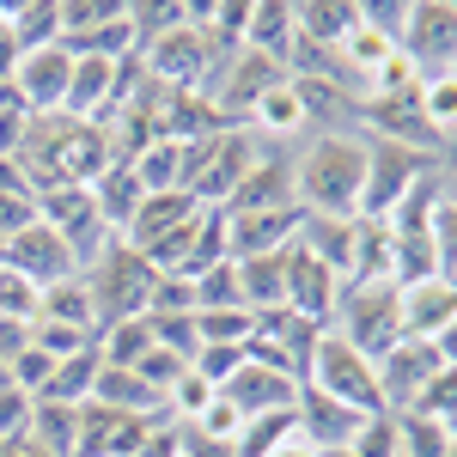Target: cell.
Segmentation results:
<instances>
[{
  "label": "cell",
  "mask_w": 457,
  "mask_h": 457,
  "mask_svg": "<svg viewBox=\"0 0 457 457\" xmlns=\"http://www.w3.org/2000/svg\"><path fill=\"white\" fill-rule=\"evenodd\" d=\"M116 110V62H92V55H73V86H68V104L62 116L73 122H98Z\"/></svg>",
  "instance_id": "44dd1931"
},
{
  "label": "cell",
  "mask_w": 457,
  "mask_h": 457,
  "mask_svg": "<svg viewBox=\"0 0 457 457\" xmlns=\"http://www.w3.org/2000/svg\"><path fill=\"white\" fill-rule=\"evenodd\" d=\"M37 226V195H0V245Z\"/></svg>",
  "instance_id": "bcb514c9"
},
{
  "label": "cell",
  "mask_w": 457,
  "mask_h": 457,
  "mask_svg": "<svg viewBox=\"0 0 457 457\" xmlns=\"http://www.w3.org/2000/svg\"><path fill=\"white\" fill-rule=\"evenodd\" d=\"M135 457H177V421H165V427H159V433H153V439H146Z\"/></svg>",
  "instance_id": "681fc988"
},
{
  "label": "cell",
  "mask_w": 457,
  "mask_h": 457,
  "mask_svg": "<svg viewBox=\"0 0 457 457\" xmlns=\"http://www.w3.org/2000/svg\"><path fill=\"white\" fill-rule=\"evenodd\" d=\"M348 348H360L366 360H385L396 342H403V317H396V287H342V305H336V323H329Z\"/></svg>",
  "instance_id": "5b68a950"
},
{
  "label": "cell",
  "mask_w": 457,
  "mask_h": 457,
  "mask_svg": "<svg viewBox=\"0 0 457 457\" xmlns=\"http://www.w3.org/2000/svg\"><path fill=\"white\" fill-rule=\"evenodd\" d=\"M92 403L98 409H116V415H165V396L146 385L135 366H104L98 385H92ZM171 421V415H165Z\"/></svg>",
  "instance_id": "603a6c76"
},
{
  "label": "cell",
  "mask_w": 457,
  "mask_h": 457,
  "mask_svg": "<svg viewBox=\"0 0 457 457\" xmlns=\"http://www.w3.org/2000/svg\"><path fill=\"white\" fill-rule=\"evenodd\" d=\"M146 317H195V281L189 275H159L153 299H146Z\"/></svg>",
  "instance_id": "f35d334b"
},
{
  "label": "cell",
  "mask_w": 457,
  "mask_h": 457,
  "mask_svg": "<svg viewBox=\"0 0 457 457\" xmlns=\"http://www.w3.org/2000/svg\"><path fill=\"white\" fill-rule=\"evenodd\" d=\"M269 457H323V452H317V445L305 439V433H293V439H287V445H275Z\"/></svg>",
  "instance_id": "f907efd6"
},
{
  "label": "cell",
  "mask_w": 457,
  "mask_h": 457,
  "mask_svg": "<svg viewBox=\"0 0 457 457\" xmlns=\"http://www.w3.org/2000/svg\"><path fill=\"white\" fill-rule=\"evenodd\" d=\"M226 305H245L238 299V269L232 262H220L208 275H195V312H226ZM250 312V305H245Z\"/></svg>",
  "instance_id": "ab89813d"
},
{
  "label": "cell",
  "mask_w": 457,
  "mask_h": 457,
  "mask_svg": "<svg viewBox=\"0 0 457 457\" xmlns=\"http://www.w3.org/2000/svg\"><path fill=\"white\" fill-rule=\"evenodd\" d=\"M0 37H6V0H0Z\"/></svg>",
  "instance_id": "9f6ffc18"
},
{
  "label": "cell",
  "mask_w": 457,
  "mask_h": 457,
  "mask_svg": "<svg viewBox=\"0 0 457 457\" xmlns=\"http://www.w3.org/2000/svg\"><path fill=\"white\" fill-rule=\"evenodd\" d=\"M305 226V208H275V213H226V245H232V262L238 256H275L299 238Z\"/></svg>",
  "instance_id": "2e32d148"
},
{
  "label": "cell",
  "mask_w": 457,
  "mask_h": 457,
  "mask_svg": "<svg viewBox=\"0 0 457 457\" xmlns=\"http://www.w3.org/2000/svg\"><path fill=\"white\" fill-rule=\"evenodd\" d=\"M287 68H275V62H262V55H250V49H232L226 55V86L213 92V110H220V122L226 129H238L250 116V104L269 92V86H281Z\"/></svg>",
  "instance_id": "9a60e30c"
},
{
  "label": "cell",
  "mask_w": 457,
  "mask_h": 457,
  "mask_svg": "<svg viewBox=\"0 0 457 457\" xmlns=\"http://www.w3.org/2000/svg\"><path fill=\"white\" fill-rule=\"evenodd\" d=\"M396 55L409 62V73H415V79L457 73V6H452V0H415V6L403 12Z\"/></svg>",
  "instance_id": "8992f818"
},
{
  "label": "cell",
  "mask_w": 457,
  "mask_h": 457,
  "mask_svg": "<svg viewBox=\"0 0 457 457\" xmlns=\"http://www.w3.org/2000/svg\"><path fill=\"white\" fill-rule=\"evenodd\" d=\"M189 427H202L208 439H226V445H232V439H238V427H245V415H238V409H232L220 390H213V403H208V409H202V415H195Z\"/></svg>",
  "instance_id": "ee69618b"
},
{
  "label": "cell",
  "mask_w": 457,
  "mask_h": 457,
  "mask_svg": "<svg viewBox=\"0 0 457 457\" xmlns=\"http://www.w3.org/2000/svg\"><path fill=\"white\" fill-rule=\"evenodd\" d=\"M245 129H250V135H275V141H287V135H305V129H312V116H305V104H299L293 79L269 86V92H262V98L250 104Z\"/></svg>",
  "instance_id": "4316f807"
},
{
  "label": "cell",
  "mask_w": 457,
  "mask_h": 457,
  "mask_svg": "<svg viewBox=\"0 0 457 457\" xmlns=\"http://www.w3.org/2000/svg\"><path fill=\"white\" fill-rule=\"evenodd\" d=\"M353 457H403V427H396V415H366L360 421V433L348 439Z\"/></svg>",
  "instance_id": "d590c367"
},
{
  "label": "cell",
  "mask_w": 457,
  "mask_h": 457,
  "mask_svg": "<svg viewBox=\"0 0 457 457\" xmlns=\"http://www.w3.org/2000/svg\"><path fill=\"white\" fill-rule=\"evenodd\" d=\"M427 171H433V153L372 135V141H366V189H360V213H353V220H390L396 202H403Z\"/></svg>",
  "instance_id": "277c9868"
},
{
  "label": "cell",
  "mask_w": 457,
  "mask_h": 457,
  "mask_svg": "<svg viewBox=\"0 0 457 457\" xmlns=\"http://www.w3.org/2000/svg\"><path fill=\"white\" fill-rule=\"evenodd\" d=\"M409 415H427V421H452V415H457V372H439V378L421 390V403H415Z\"/></svg>",
  "instance_id": "7bdbcfd3"
},
{
  "label": "cell",
  "mask_w": 457,
  "mask_h": 457,
  "mask_svg": "<svg viewBox=\"0 0 457 457\" xmlns=\"http://www.w3.org/2000/svg\"><path fill=\"white\" fill-rule=\"evenodd\" d=\"M305 385L323 390V396H336V403H348V409H360V415H385L378 366H372L360 348H348L336 329L317 336V353H312V366H305Z\"/></svg>",
  "instance_id": "3957f363"
},
{
  "label": "cell",
  "mask_w": 457,
  "mask_h": 457,
  "mask_svg": "<svg viewBox=\"0 0 457 457\" xmlns=\"http://www.w3.org/2000/svg\"><path fill=\"white\" fill-rule=\"evenodd\" d=\"M135 372H141V378L159 390V396H171V385L183 378V372H189V360H183V353H171V348H153L141 366H135Z\"/></svg>",
  "instance_id": "b9f144b4"
},
{
  "label": "cell",
  "mask_w": 457,
  "mask_h": 457,
  "mask_svg": "<svg viewBox=\"0 0 457 457\" xmlns=\"http://www.w3.org/2000/svg\"><path fill=\"white\" fill-rule=\"evenodd\" d=\"M12 86H19L25 116H62L68 86H73V55L62 49V43H49V49H37V55H25V62H19Z\"/></svg>",
  "instance_id": "5bb4252c"
},
{
  "label": "cell",
  "mask_w": 457,
  "mask_h": 457,
  "mask_svg": "<svg viewBox=\"0 0 457 457\" xmlns=\"http://www.w3.org/2000/svg\"><path fill=\"white\" fill-rule=\"evenodd\" d=\"M25 348H31V323H25V317H0V360L12 366Z\"/></svg>",
  "instance_id": "7dc6e473"
},
{
  "label": "cell",
  "mask_w": 457,
  "mask_h": 457,
  "mask_svg": "<svg viewBox=\"0 0 457 457\" xmlns=\"http://www.w3.org/2000/svg\"><path fill=\"white\" fill-rule=\"evenodd\" d=\"M262 159V146L250 129H220L208 146H202V165L189 177V195L202 202V208H226L232 202V189L245 183V171Z\"/></svg>",
  "instance_id": "ba28073f"
},
{
  "label": "cell",
  "mask_w": 457,
  "mask_h": 457,
  "mask_svg": "<svg viewBox=\"0 0 457 457\" xmlns=\"http://www.w3.org/2000/svg\"><path fill=\"white\" fill-rule=\"evenodd\" d=\"M433 245H439V275L457 281V195H445L433 213Z\"/></svg>",
  "instance_id": "60d3db41"
},
{
  "label": "cell",
  "mask_w": 457,
  "mask_h": 457,
  "mask_svg": "<svg viewBox=\"0 0 457 457\" xmlns=\"http://www.w3.org/2000/svg\"><path fill=\"white\" fill-rule=\"evenodd\" d=\"M353 238H360V220H336V213H305V226H299V245L312 250L323 269H336L342 281L353 269Z\"/></svg>",
  "instance_id": "cb8c5ba5"
},
{
  "label": "cell",
  "mask_w": 457,
  "mask_h": 457,
  "mask_svg": "<svg viewBox=\"0 0 457 457\" xmlns=\"http://www.w3.org/2000/svg\"><path fill=\"white\" fill-rule=\"evenodd\" d=\"M37 317L43 323H73V329H92L98 336V317H92V293H86V281L73 275V281H55L37 293Z\"/></svg>",
  "instance_id": "1f68e13d"
},
{
  "label": "cell",
  "mask_w": 457,
  "mask_h": 457,
  "mask_svg": "<svg viewBox=\"0 0 457 457\" xmlns=\"http://www.w3.org/2000/svg\"><path fill=\"white\" fill-rule=\"evenodd\" d=\"M68 55H92V62H129V55H141V37L129 25V6H110V19H98L92 31H79L62 43Z\"/></svg>",
  "instance_id": "484cf974"
},
{
  "label": "cell",
  "mask_w": 457,
  "mask_h": 457,
  "mask_svg": "<svg viewBox=\"0 0 457 457\" xmlns=\"http://www.w3.org/2000/svg\"><path fill=\"white\" fill-rule=\"evenodd\" d=\"M195 336H202V348H208V342H220V348H250V342H256V312H245V305L195 312Z\"/></svg>",
  "instance_id": "e575fe53"
},
{
  "label": "cell",
  "mask_w": 457,
  "mask_h": 457,
  "mask_svg": "<svg viewBox=\"0 0 457 457\" xmlns=\"http://www.w3.org/2000/svg\"><path fill=\"white\" fill-rule=\"evenodd\" d=\"M202 213V202L189 195V189H165V195H146L141 202V213L129 220V232H122V245H135L146 256V250L159 245V238H171L177 226H189Z\"/></svg>",
  "instance_id": "ffe728a7"
},
{
  "label": "cell",
  "mask_w": 457,
  "mask_h": 457,
  "mask_svg": "<svg viewBox=\"0 0 457 457\" xmlns=\"http://www.w3.org/2000/svg\"><path fill=\"white\" fill-rule=\"evenodd\" d=\"M238 299L250 312H281L287 305V250L275 256H238Z\"/></svg>",
  "instance_id": "d4e9b609"
},
{
  "label": "cell",
  "mask_w": 457,
  "mask_h": 457,
  "mask_svg": "<svg viewBox=\"0 0 457 457\" xmlns=\"http://www.w3.org/2000/svg\"><path fill=\"white\" fill-rule=\"evenodd\" d=\"M245 49L262 55V62H275V68L293 62V49H299V12H293V0H256V6H250Z\"/></svg>",
  "instance_id": "ac0fdd59"
},
{
  "label": "cell",
  "mask_w": 457,
  "mask_h": 457,
  "mask_svg": "<svg viewBox=\"0 0 457 457\" xmlns=\"http://www.w3.org/2000/svg\"><path fill=\"white\" fill-rule=\"evenodd\" d=\"M37 220L62 238V245L73 250V262H98L104 256V245L116 238L104 220H98V202H92V189H73V183H62V189H43L37 195Z\"/></svg>",
  "instance_id": "52a82bcc"
},
{
  "label": "cell",
  "mask_w": 457,
  "mask_h": 457,
  "mask_svg": "<svg viewBox=\"0 0 457 457\" xmlns=\"http://www.w3.org/2000/svg\"><path fill=\"white\" fill-rule=\"evenodd\" d=\"M275 208H299V195H293V159L262 153V159L245 171V183L232 189L226 213H275Z\"/></svg>",
  "instance_id": "e0dca14e"
},
{
  "label": "cell",
  "mask_w": 457,
  "mask_h": 457,
  "mask_svg": "<svg viewBox=\"0 0 457 457\" xmlns=\"http://www.w3.org/2000/svg\"><path fill=\"white\" fill-rule=\"evenodd\" d=\"M220 396L245 415V421H256V415H281V409H299V378H287L281 366H269V360H256V353H245V366L220 385Z\"/></svg>",
  "instance_id": "7c38bea8"
},
{
  "label": "cell",
  "mask_w": 457,
  "mask_h": 457,
  "mask_svg": "<svg viewBox=\"0 0 457 457\" xmlns=\"http://www.w3.org/2000/svg\"><path fill=\"white\" fill-rule=\"evenodd\" d=\"M153 348H159L153 317H129V323H110V329H98V360H104V366H141Z\"/></svg>",
  "instance_id": "d6a6232c"
},
{
  "label": "cell",
  "mask_w": 457,
  "mask_h": 457,
  "mask_svg": "<svg viewBox=\"0 0 457 457\" xmlns=\"http://www.w3.org/2000/svg\"><path fill=\"white\" fill-rule=\"evenodd\" d=\"M445 433H452V445H457V415H452V421H445Z\"/></svg>",
  "instance_id": "11a10c76"
},
{
  "label": "cell",
  "mask_w": 457,
  "mask_h": 457,
  "mask_svg": "<svg viewBox=\"0 0 457 457\" xmlns=\"http://www.w3.org/2000/svg\"><path fill=\"white\" fill-rule=\"evenodd\" d=\"M372 366H378V396H385V415H409V409L421 403V390L445 372L433 342H396V348H390L385 360H372Z\"/></svg>",
  "instance_id": "8fae6325"
},
{
  "label": "cell",
  "mask_w": 457,
  "mask_h": 457,
  "mask_svg": "<svg viewBox=\"0 0 457 457\" xmlns=\"http://www.w3.org/2000/svg\"><path fill=\"white\" fill-rule=\"evenodd\" d=\"M98 372H104V360H98V342L86 353H73V360H55V378L43 385L37 403H68V409H86L92 403V385H98Z\"/></svg>",
  "instance_id": "f1b7e54d"
},
{
  "label": "cell",
  "mask_w": 457,
  "mask_h": 457,
  "mask_svg": "<svg viewBox=\"0 0 457 457\" xmlns=\"http://www.w3.org/2000/svg\"><path fill=\"white\" fill-rule=\"evenodd\" d=\"M299 433V409H281V415H256V421L238 427V439H232V457H269L275 445H287Z\"/></svg>",
  "instance_id": "836d02e7"
},
{
  "label": "cell",
  "mask_w": 457,
  "mask_h": 457,
  "mask_svg": "<svg viewBox=\"0 0 457 457\" xmlns=\"http://www.w3.org/2000/svg\"><path fill=\"white\" fill-rule=\"evenodd\" d=\"M0 269H6V275H19V281H31L37 293H43V287H55V281H73V275H79L73 250L62 245V238H55V232L43 226V220H37V226H25L19 238H6V245H0Z\"/></svg>",
  "instance_id": "30bf717a"
},
{
  "label": "cell",
  "mask_w": 457,
  "mask_h": 457,
  "mask_svg": "<svg viewBox=\"0 0 457 457\" xmlns=\"http://www.w3.org/2000/svg\"><path fill=\"white\" fill-rule=\"evenodd\" d=\"M6 37L37 55L49 43H62V0H25V6H6Z\"/></svg>",
  "instance_id": "83f0119b"
},
{
  "label": "cell",
  "mask_w": 457,
  "mask_h": 457,
  "mask_svg": "<svg viewBox=\"0 0 457 457\" xmlns=\"http://www.w3.org/2000/svg\"><path fill=\"white\" fill-rule=\"evenodd\" d=\"M433 348H439V366H445V372H457V323L439 336V342H433Z\"/></svg>",
  "instance_id": "816d5d0a"
},
{
  "label": "cell",
  "mask_w": 457,
  "mask_h": 457,
  "mask_svg": "<svg viewBox=\"0 0 457 457\" xmlns=\"http://www.w3.org/2000/svg\"><path fill=\"white\" fill-rule=\"evenodd\" d=\"M342 275L336 269H323L312 250L299 245H287V312L293 317H305V323H317V329H329L336 323V305H342Z\"/></svg>",
  "instance_id": "9c48e42d"
},
{
  "label": "cell",
  "mask_w": 457,
  "mask_h": 457,
  "mask_svg": "<svg viewBox=\"0 0 457 457\" xmlns=\"http://www.w3.org/2000/svg\"><path fill=\"white\" fill-rule=\"evenodd\" d=\"M0 195H31L25 165H19V159H6V153H0Z\"/></svg>",
  "instance_id": "c3c4849f"
},
{
  "label": "cell",
  "mask_w": 457,
  "mask_h": 457,
  "mask_svg": "<svg viewBox=\"0 0 457 457\" xmlns=\"http://www.w3.org/2000/svg\"><path fill=\"white\" fill-rule=\"evenodd\" d=\"M396 317H403V342H439L457 323V281L433 275V281L396 287Z\"/></svg>",
  "instance_id": "4fadbf2b"
},
{
  "label": "cell",
  "mask_w": 457,
  "mask_h": 457,
  "mask_svg": "<svg viewBox=\"0 0 457 457\" xmlns=\"http://www.w3.org/2000/svg\"><path fill=\"white\" fill-rule=\"evenodd\" d=\"M6 385H12V366H6V360H0V390H6Z\"/></svg>",
  "instance_id": "f5cc1de1"
},
{
  "label": "cell",
  "mask_w": 457,
  "mask_h": 457,
  "mask_svg": "<svg viewBox=\"0 0 457 457\" xmlns=\"http://www.w3.org/2000/svg\"><path fill=\"white\" fill-rule=\"evenodd\" d=\"M360 189H366V141H353V135H317L293 159V195H299L305 213L353 220L360 213Z\"/></svg>",
  "instance_id": "6da1fadb"
},
{
  "label": "cell",
  "mask_w": 457,
  "mask_h": 457,
  "mask_svg": "<svg viewBox=\"0 0 457 457\" xmlns=\"http://www.w3.org/2000/svg\"><path fill=\"white\" fill-rule=\"evenodd\" d=\"M323 457H353V452H348V445H336V452H323Z\"/></svg>",
  "instance_id": "db71d44e"
},
{
  "label": "cell",
  "mask_w": 457,
  "mask_h": 457,
  "mask_svg": "<svg viewBox=\"0 0 457 457\" xmlns=\"http://www.w3.org/2000/svg\"><path fill=\"white\" fill-rule=\"evenodd\" d=\"M415 110H421V129H427L439 146L457 141V73L415 79Z\"/></svg>",
  "instance_id": "f546056e"
},
{
  "label": "cell",
  "mask_w": 457,
  "mask_h": 457,
  "mask_svg": "<svg viewBox=\"0 0 457 457\" xmlns=\"http://www.w3.org/2000/svg\"><path fill=\"white\" fill-rule=\"evenodd\" d=\"M360 409H348V403H336V396H323V390L299 385V433L312 439L317 452H336V445H348L353 433H360Z\"/></svg>",
  "instance_id": "d6986e66"
},
{
  "label": "cell",
  "mask_w": 457,
  "mask_h": 457,
  "mask_svg": "<svg viewBox=\"0 0 457 457\" xmlns=\"http://www.w3.org/2000/svg\"><path fill=\"white\" fill-rule=\"evenodd\" d=\"M92 202H98V220H104L110 232L122 238V232H129V220H135V213H141V202H146V189H141V177H135V165L110 159L104 171L92 177Z\"/></svg>",
  "instance_id": "7402d4cb"
},
{
  "label": "cell",
  "mask_w": 457,
  "mask_h": 457,
  "mask_svg": "<svg viewBox=\"0 0 457 457\" xmlns=\"http://www.w3.org/2000/svg\"><path fill=\"white\" fill-rule=\"evenodd\" d=\"M153 281H159V269L146 262L141 250L122 245V238H110L104 256L86 269V293H92V317H98V329L129 323V317H146Z\"/></svg>",
  "instance_id": "7a4b0ae2"
},
{
  "label": "cell",
  "mask_w": 457,
  "mask_h": 457,
  "mask_svg": "<svg viewBox=\"0 0 457 457\" xmlns=\"http://www.w3.org/2000/svg\"><path fill=\"white\" fill-rule=\"evenodd\" d=\"M25 427H31V396L19 385H6L0 390V439H19Z\"/></svg>",
  "instance_id": "f6af8a7d"
},
{
  "label": "cell",
  "mask_w": 457,
  "mask_h": 457,
  "mask_svg": "<svg viewBox=\"0 0 457 457\" xmlns=\"http://www.w3.org/2000/svg\"><path fill=\"white\" fill-rule=\"evenodd\" d=\"M92 342L98 336L92 329H73V323H43V317L31 323V348H43L49 360H73V353H86Z\"/></svg>",
  "instance_id": "74e56055"
},
{
  "label": "cell",
  "mask_w": 457,
  "mask_h": 457,
  "mask_svg": "<svg viewBox=\"0 0 457 457\" xmlns=\"http://www.w3.org/2000/svg\"><path fill=\"white\" fill-rule=\"evenodd\" d=\"M396 427H403V457H452V433H445V421L396 415Z\"/></svg>",
  "instance_id": "8d00e7d4"
},
{
  "label": "cell",
  "mask_w": 457,
  "mask_h": 457,
  "mask_svg": "<svg viewBox=\"0 0 457 457\" xmlns=\"http://www.w3.org/2000/svg\"><path fill=\"white\" fill-rule=\"evenodd\" d=\"M25 439L43 445L49 457H73V452H79V409H68V403H31V427H25Z\"/></svg>",
  "instance_id": "4dcf8cb0"
}]
</instances>
